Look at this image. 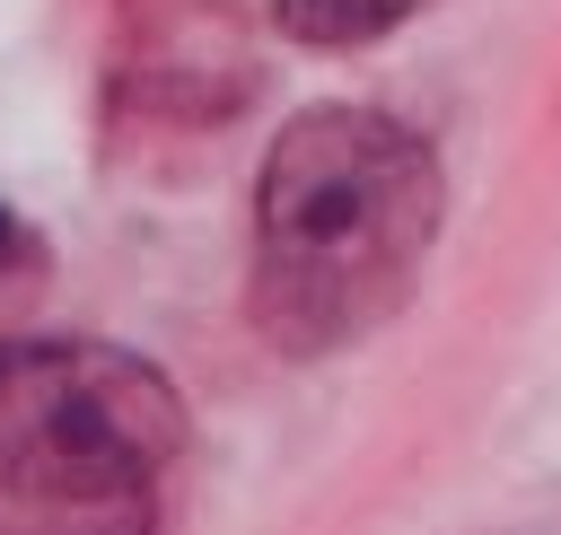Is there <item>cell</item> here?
Returning a JSON list of instances; mask_svg holds the SVG:
<instances>
[{"label": "cell", "instance_id": "5b68a950", "mask_svg": "<svg viewBox=\"0 0 561 535\" xmlns=\"http://www.w3.org/2000/svg\"><path fill=\"white\" fill-rule=\"evenodd\" d=\"M35 281H44V237L0 202V316H9L18 298H35Z\"/></svg>", "mask_w": 561, "mask_h": 535}, {"label": "cell", "instance_id": "3957f363", "mask_svg": "<svg viewBox=\"0 0 561 535\" xmlns=\"http://www.w3.org/2000/svg\"><path fill=\"white\" fill-rule=\"evenodd\" d=\"M421 9H430V0H272L280 35H298V44H324V53L377 44V35H394L403 18H421Z\"/></svg>", "mask_w": 561, "mask_h": 535}, {"label": "cell", "instance_id": "277c9868", "mask_svg": "<svg viewBox=\"0 0 561 535\" xmlns=\"http://www.w3.org/2000/svg\"><path fill=\"white\" fill-rule=\"evenodd\" d=\"M0 535H149V500H123V509H0Z\"/></svg>", "mask_w": 561, "mask_h": 535}, {"label": "cell", "instance_id": "7a4b0ae2", "mask_svg": "<svg viewBox=\"0 0 561 535\" xmlns=\"http://www.w3.org/2000/svg\"><path fill=\"white\" fill-rule=\"evenodd\" d=\"M184 447V395L114 342L0 351V509H123Z\"/></svg>", "mask_w": 561, "mask_h": 535}, {"label": "cell", "instance_id": "6da1fadb", "mask_svg": "<svg viewBox=\"0 0 561 535\" xmlns=\"http://www.w3.org/2000/svg\"><path fill=\"white\" fill-rule=\"evenodd\" d=\"M438 149L377 105H307L254 175L245 316L272 351L324 360L368 342L438 246Z\"/></svg>", "mask_w": 561, "mask_h": 535}]
</instances>
